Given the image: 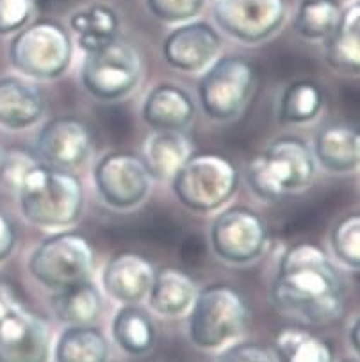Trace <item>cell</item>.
<instances>
[{"label": "cell", "mask_w": 360, "mask_h": 362, "mask_svg": "<svg viewBox=\"0 0 360 362\" xmlns=\"http://www.w3.org/2000/svg\"><path fill=\"white\" fill-rule=\"evenodd\" d=\"M269 300L282 316L301 325H328L344 309V280L323 248L300 241L280 255Z\"/></svg>", "instance_id": "cell-1"}, {"label": "cell", "mask_w": 360, "mask_h": 362, "mask_svg": "<svg viewBox=\"0 0 360 362\" xmlns=\"http://www.w3.org/2000/svg\"><path fill=\"white\" fill-rule=\"evenodd\" d=\"M316 173L318 165L310 146L300 138L282 136L250 159L245 179L257 198L275 204L307 189Z\"/></svg>", "instance_id": "cell-2"}, {"label": "cell", "mask_w": 360, "mask_h": 362, "mask_svg": "<svg viewBox=\"0 0 360 362\" xmlns=\"http://www.w3.org/2000/svg\"><path fill=\"white\" fill-rule=\"evenodd\" d=\"M20 209L29 223L41 228H66L84 211V186L70 170L37 163L18 189Z\"/></svg>", "instance_id": "cell-3"}, {"label": "cell", "mask_w": 360, "mask_h": 362, "mask_svg": "<svg viewBox=\"0 0 360 362\" xmlns=\"http://www.w3.org/2000/svg\"><path fill=\"white\" fill-rule=\"evenodd\" d=\"M190 341L204 351H219L245 334L250 309L245 296L231 284H211L197 293L190 309Z\"/></svg>", "instance_id": "cell-4"}, {"label": "cell", "mask_w": 360, "mask_h": 362, "mask_svg": "<svg viewBox=\"0 0 360 362\" xmlns=\"http://www.w3.org/2000/svg\"><path fill=\"white\" fill-rule=\"evenodd\" d=\"M238 166L228 157L214 152L191 153L171 182L175 197L194 213H216L239 189Z\"/></svg>", "instance_id": "cell-5"}, {"label": "cell", "mask_w": 360, "mask_h": 362, "mask_svg": "<svg viewBox=\"0 0 360 362\" xmlns=\"http://www.w3.org/2000/svg\"><path fill=\"white\" fill-rule=\"evenodd\" d=\"M29 273L50 291L91 280L97 266L93 245L77 232H57L43 239L29 257Z\"/></svg>", "instance_id": "cell-6"}, {"label": "cell", "mask_w": 360, "mask_h": 362, "mask_svg": "<svg viewBox=\"0 0 360 362\" xmlns=\"http://www.w3.org/2000/svg\"><path fill=\"white\" fill-rule=\"evenodd\" d=\"M74 57L70 33L54 20L27 23L9 43V61L25 77L52 81L68 70Z\"/></svg>", "instance_id": "cell-7"}, {"label": "cell", "mask_w": 360, "mask_h": 362, "mask_svg": "<svg viewBox=\"0 0 360 362\" xmlns=\"http://www.w3.org/2000/svg\"><path fill=\"white\" fill-rule=\"evenodd\" d=\"M143 77V61L136 47L125 40H112L102 49L86 52L81 84L93 98L116 102L129 97Z\"/></svg>", "instance_id": "cell-8"}, {"label": "cell", "mask_w": 360, "mask_h": 362, "mask_svg": "<svg viewBox=\"0 0 360 362\" xmlns=\"http://www.w3.org/2000/svg\"><path fill=\"white\" fill-rule=\"evenodd\" d=\"M255 83V68L248 61L238 56L218 57L198 83L202 111L212 122H232L245 111Z\"/></svg>", "instance_id": "cell-9"}, {"label": "cell", "mask_w": 360, "mask_h": 362, "mask_svg": "<svg viewBox=\"0 0 360 362\" xmlns=\"http://www.w3.org/2000/svg\"><path fill=\"white\" fill-rule=\"evenodd\" d=\"M211 248L227 264H250L262 257L269 245V228L250 207H228L214 218L209 230Z\"/></svg>", "instance_id": "cell-10"}, {"label": "cell", "mask_w": 360, "mask_h": 362, "mask_svg": "<svg viewBox=\"0 0 360 362\" xmlns=\"http://www.w3.org/2000/svg\"><path fill=\"white\" fill-rule=\"evenodd\" d=\"M93 182L105 206L116 211H130L145 202L153 180L139 156L108 152L95 165Z\"/></svg>", "instance_id": "cell-11"}, {"label": "cell", "mask_w": 360, "mask_h": 362, "mask_svg": "<svg viewBox=\"0 0 360 362\" xmlns=\"http://www.w3.org/2000/svg\"><path fill=\"white\" fill-rule=\"evenodd\" d=\"M286 0H214V22L245 45H257L279 33L286 20Z\"/></svg>", "instance_id": "cell-12"}, {"label": "cell", "mask_w": 360, "mask_h": 362, "mask_svg": "<svg viewBox=\"0 0 360 362\" xmlns=\"http://www.w3.org/2000/svg\"><path fill=\"white\" fill-rule=\"evenodd\" d=\"M49 323L20 303L0 316V362H50Z\"/></svg>", "instance_id": "cell-13"}, {"label": "cell", "mask_w": 360, "mask_h": 362, "mask_svg": "<svg viewBox=\"0 0 360 362\" xmlns=\"http://www.w3.org/2000/svg\"><path fill=\"white\" fill-rule=\"evenodd\" d=\"M91 131L77 116H56L36 136V157L52 168L74 170L91 153Z\"/></svg>", "instance_id": "cell-14"}, {"label": "cell", "mask_w": 360, "mask_h": 362, "mask_svg": "<svg viewBox=\"0 0 360 362\" xmlns=\"http://www.w3.org/2000/svg\"><path fill=\"white\" fill-rule=\"evenodd\" d=\"M221 52V36L207 22L191 20L178 23L163 43V57L171 68L186 74L204 71Z\"/></svg>", "instance_id": "cell-15"}, {"label": "cell", "mask_w": 360, "mask_h": 362, "mask_svg": "<svg viewBox=\"0 0 360 362\" xmlns=\"http://www.w3.org/2000/svg\"><path fill=\"white\" fill-rule=\"evenodd\" d=\"M156 268L149 259L134 252L112 255L102 269V289L122 305L141 303L150 291Z\"/></svg>", "instance_id": "cell-16"}, {"label": "cell", "mask_w": 360, "mask_h": 362, "mask_svg": "<svg viewBox=\"0 0 360 362\" xmlns=\"http://www.w3.org/2000/svg\"><path fill=\"white\" fill-rule=\"evenodd\" d=\"M197 115V104L184 88L171 83L157 84L141 107L145 124L153 131H184Z\"/></svg>", "instance_id": "cell-17"}, {"label": "cell", "mask_w": 360, "mask_h": 362, "mask_svg": "<svg viewBox=\"0 0 360 362\" xmlns=\"http://www.w3.org/2000/svg\"><path fill=\"white\" fill-rule=\"evenodd\" d=\"M316 165L330 173H352L359 170L360 136L359 129L349 124H332L321 129L314 141Z\"/></svg>", "instance_id": "cell-18"}, {"label": "cell", "mask_w": 360, "mask_h": 362, "mask_svg": "<svg viewBox=\"0 0 360 362\" xmlns=\"http://www.w3.org/2000/svg\"><path fill=\"white\" fill-rule=\"evenodd\" d=\"M45 112L40 88L18 77L0 78V127L22 131L36 125Z\"/></svg>", "instance_id": "cell-19"}, {"label": "cell", "mask_w": 360, "mask_h": 362, "mask_svg": "<svg viewBox=\"0 0 360 362\" xmlns=\"http://www.w3.org/2000/svg\"><path fill=\"white\" fill-rule=\"evenodd\" d=\"M198 289L194 280L178 268H161L156 272L146 295L153 313L163 317H180L190 313Z\"/></svg>", "instance_id": "cell-20"}, {"label": "cell", "mask_w": 360, "mask_h": 362, "mask_svg": "<svg viewBox=\"0 0 360 362\" xmlns=\"http://www.w3.org/2000/svg\"><path fill=\"white\" fill-rule=\"evenodd\" d=\"M325 61L346 75H359L360 70V6L353 0L341 13L337 25L325 40Z\"/></svg>", "instance_id": "cell-21"}, {"label": "cell", "mask_w": 360, "mask_h": 362, "mask_svg": "<svg viewBox=\"0 0 360 362\" xmlns=\"http://www.w3.org/2000/svg\"><path fill=\"white\" fill-rule=\"evenodd\" d=\"M193 153V143L184 131H153L143 148V163L152 180L170 182Z\"/></svg>", "instance_id": "cell-22"}, {"label": "cell", "mask_w": 360, "mask_h": 362, "mask_svg": "<svg viewBox=\"0 0 360 362\" xmlns=\"http://www.w3.org/2000/svg\"><path fill=\"white\" fill-rule=\"evenodd\" d=\"M111 336L116 346L127 355L141 357L156 346L157 329L152 316L139 303L122 305L111 321Z\"/></svg>", "instance_id": "cell-23"}, {"label": "cell", "mask_w": 360, "mask_h": 362, "mask_svg": "<svg viewBox=\"0 0 360 362\" xmlns=\"http://www.w3.org/2000/svg\"><path fill=\"white\" fill-rule=\"evenodd\" d=\"M50 309L56 320L66 327L93 325L102 313L100 289L91 280H84L70 288L54 291Z\"/></svg>", "instance_id": "cell-24"}, {"label": "cell", "mask_w": 360, "mask_h": 362, "mask_svg": "<svg viewBox=\"0 0 360 362\" xmlns=\"http://www.w3.org/2000/svg\"><path fill=\"white\" fill-rule=\"evenodd\" d=\"M109 341L93 325H70L52 346L54 362H109Z\"/></svg>", "instance_id": "cell-25"}, {"label": "cell", "mask_w": 360, "mask_h": 362, "mask_svg": "<svg viewBox=\"0 0 360 362\" xmlns=\"http://www.w3.org/2000/svg\"><path fill=\"white\" fill-rule=\"evenodd\" d=\"M70 29L77 36L79 47L84 52H93L118 37V13L108 4H91L70 16Z\"/></svg>", "instance_id": "cell-26"}, {"label": "cell", "mask_w": 360, "mask_h": 362, "mask_svg": "<svg viewBox=\"0 0 360 362\" xmlns=\"http://www.w3.org/2000/svg\"><path fill=\"white\" fill-rule=\"evenodd\" d=\"M277 362H334V350L323 337L303 327H286L275 337Z\"/></svg>", "instance_id": "cell-27"}, {"label": "cell", "mask_w": 360, "mask_h": 362, "mask_svg": "<svg viewBox=\"0 0 360 362\" xmlns=\"http://www.w3.org/2000/svg\"><path fill=\"white\" fill-rule=\"evenodd\" d=\"M325 104L323 90L312 81H294L284 88L279 100V122L282 125L310 124Z\"/></svg>", "instance_id": "cell-28"}, {"label": "cell", "mask_w": 360, "mask_h": 362, "mask_svg": "<svg viewBox=\"0 0 360 362\" xmlns=\"http://www.w3.org/2000/svg\"><path fill=\"white\" fill-rule=\"evenodd\" d=\"M339 0H303L294 16L296 34L308 42H325L341 18Z\"/></svg>", "instance_id": "cell-29"}, {"label": "cell", "mask_w": 360, "mask_h": 362, "mask_svg": "<svg viewBox=\"0 0 360 362\" xmlns=\"http://www.w3.org/2000/svg\"><path fill=\"white\" fill-rule=\"evenodd\" d=\"M330 247L335 257L349 269L360 268V216L349 213L334 225L330 232Z\"/></svg>", "instance_id": "cell-30"}, {"label": "cell", "mask_w": 360, "mask_h": 362, "mask_svg": "<svg viewBox=\"0 0 360 362\" xmlns=\"http://www.w3.org/2000/svg\"><path fill=\"white\" fill-rule=\"evenodd\" d=\"M37 163V157L25 150H9L0 157V184L6 189L18 193L25 175Z\"/></svg>", "instance_id": "cell-31"}, {"label": "cell", "mask_w": 360, "mask_h": 362, "mask_svg": "<svg viewBox=\"0 0 360 362\" xmlns=\"http://www.w3.org/2000/svg\"><path fill=\"white\" fill-rule=\"evenodd\" d=\"M150 13L164 23H186L197 18L205 0H146Z\"/></svg>", "instance_id": "cell-32"}, {"label": "cell", "mask_w": 360, "mask_h": 362, "mask_svg": "<svg viewBox=\"0 0 360 362\" xmlns=\"http://www.w3.org/2000/svg\"><path fill=\"white\" fill-rule=\"evenodd\" d=\"M37 0H0V34L18 33L29 23Z\"/></svg>", "instance_id": "cell-33"}, {"label": "cell", "mask_w": 360, "mask_h": 362, "mask_svg": "<svg viewBox=\"0 0 360 362\" xmlns=\"http://www.w3.org/2000/svg\"><path fill=\"white\" fill-rule=\"evenodd\" d=\"M216 362H277L275 355L269 348L262 344L250 343H232L231 346L223 348Z\"/></svg>", "instance_id": "cell-34"}, {"label": "cell", "mask_w": 360, "mask_h": 362, "mask_svg": "<svg viewBox=\"0 0 360 362\" xmlns=\"http://www.w3.org/2000/svg\"><path fill=\"white\" fill-rule=\"evenodd\" d=\"M16 239H18V235H16L13 221L4 213H0V262L6 261L13 254L16 247Z\"/></svg>", "instance_id": "cell-35"}, {"label": "cell", "mask_w": 360, "mask_h": 362, "mask_svg": "<svg viewBox=\"0 0 360 362\" xmlns=\"http://www.w3.org/2000/svg\"><path fill=\"white\" fill-rule=\"evenodd\" d=\"M16 296L13 293L11 286H8L6 282H0V316L8 313L13 305H16Z\"/></svg>", "instance_id": "cell-36"}, {"label": "cell", "mask_w": 360, "mask_h": 362, "mask_svg": "<svg viewBox=\"0 0 360 362\" xmlns=\"http://www.w3.org/2000/svg\"><path fill=\"white\" fill-rule=\"evenodd\" d=\"M348 339H349V346H352V350L359 355V316L353 317L352 325H349Z\"/></svg>", "instance_id": "cell-37"}, {"label": "cell", "mask_w": 360, "mask_h": 362, "mask_svg": "<svg viewBox=\"0 0 360 362\" xmlns=\"http://www.w3.org/2000/svg\"><path fill=\"white\" fill-rule=\"evenodd\" d=\"M341 362H359V361H355V358H344V361H341Z\"/></svg>", "instance_id": "cell-38"}]
</instances>
